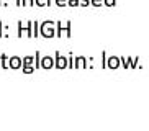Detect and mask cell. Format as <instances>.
I'll return each instance as SVG.
<instances>
[{
    "instance_id": "obj_16",
    "label": "cell",
    "mask_w": 149,
    "mask_h": 131,
    "mask_svg": "<svg viewBox=\"0 0 149 131\" xmlns=\"http://www.w3.org/2000/svg\"><path fill=\"white\" fill-rule=\"evenodd\" d=\"M33 33H35V38L40 36V23L38 22H33Z\"/></svg>"
},
{
    "instance_id": "obj_4",
    "label": "cell",
    "mask_w": 149,
    "mask_h": 131,
    "mask_svg": "<svg viewBox=\"0 0 149 131\" xmlns=\"http://www.w3.org/2000/svg\"><path fill=\"white\" fill-rule=\"evenodd\" d=\"M54 64H56V62H54V57L53 56H43L41 57V69H53L54 67Z\"/></svg>"
},
{
    "instance_id": "obj_2",
    "label": "cell",
    "mask_w": 149,
    "mask_h": 131,
    "mask_svg": "<svg viewBox=\"0 0 149 131\" xmlns=\"http://www.w3.org/2000/svg\"><path fill=\"white\" fill-rule=\"evenodd\" d=\"M54 54H56V56H54V62H56L54 67H56V69H69V61H67V57L62 56L59 51H56Z\"/></svg>"
},
{
    "instance_id": "obj_22",
    "label": "cell",
    "mask_w": 149,
    "mask_h": 131,
    "mask_svg": "<svg viewBox=\"0 0 149 131\" xmlns=\"http://www.w3.org/2000/svg\"><path fill=\"white\" fill-rule=\"evenodd\" d=\"M138 62H139V57H134V59H131V64H130V69H136V67H138Z\"/></svg>"
},
{
    "instance_id": "obj_1",
    "label": "cell",
    "mask_w": 149,
    "mask_h": 131,
    "mask_svg": "<svg viewBox=\"0 0 149 131\" xmlns=\"http://www.w3.org/2000/svg\"><path fill=\"white\" fill-rule=\"evenodd\" d=\"M40 36L43 38H54L56 36V22L53 20H46V22L40 23Z\"/></svg>"
},
{
    "instance_id": "obj_15",
    "label": "cell",
    "mask_w": 149,
    "mask_h": 131,
    "mask_svg": "<svg viewBox=\"0 0 149 131\" xmlns=\"http://www.w3.org/2000/svg\"><path fill=\"white\" fill-rule=\"evenodd\" d=\"M35 66H23L22 67V70H23V74H33L35 72Z\"/></svg>"
},
{
    "instance_id": "obj_25",
    "label": "cell",
    "mask_w": 149,
    "mask_h": 131,
    "mask_svg": "<svg viewBox=\"0 0 149 131\" xmlns=\"http://www.w3.org/2000/svg\"><path fill=\"white\" fill-rule=\"evenodd\" d=\"M54 3H56L57 7H66V5H67V0H54Z\"/></svg>"
},
{
    "instance_id": "obj_3",
    "label": "cell",
    "mask_w": 149,
    "mask_h": 131,
    "mask_svg": "<svg viewBox=\"0 0 149 131\" xmlns=\"http://www.w3.org/2000/svg\"><path fill=\"white\" fill-rule=\"evenodd\" d=\"M20 67H23V59L20 56H12L8 57V69H20Z\"/></svg>"
},
{
    "instance_id": "obj_21",
    "label": "cell",
    "mask_w": 149,
    "mask_h": 131,
    "mask_svg": "<svg viewBox=\"0 0 149 131\" xmlns=\"http://www.w3.org/2000/svg\"><path fill=\"white\" fill-rule=\"evenodd\" d=\"M35 0H22V7H33Z\"/></svg>"
},
{
    "instance_id": "obj_30",
    "label": "cell",
    "mask_w": 149,
    "mask_h": 131,
    "mask_svg": "<svg viewBox=\"0 0 149 131\" xmlns=\"http://www.w3.org/2000/svg\"><path fill=\"white\" fill-rule=\"evenodd\" d=\"M53 3H54V0H48V7H51Z\"/></svg>"
},
{
    "instance_id": "obj_27",
    "label": "cell",
    "mask_w": 149,
    "mask_h": 131,
    "mask_svg": "<svg viewBox=\"0 0 149 131\" xmlns=\"http://www.w3.org/2000/svg\"><path fill=\"white\" fill-rule=\"evenodd\" d=\"M88 5H92L90 0H80V7H88Z\"/></svg>"
},
{
    "instance_id": "obj_11",
    "label": "cell",
    "mask_w": 149,
    "mask_h": 131,
    "mask_svg": "<svg viewBox=\"0 0 149 131\" xmlns=\"http://www.w3.org/2000/svg\"><path fill=\"white\" fill-rule=\"evenodd\" d=\"M66 38H72V22L70 20H67L66 22Z\"/></svg>"
},
{
    "instance_id": "obj_19",
    "label": "cell",
    "mask_w": 149,
    "mask_h": 131,
    "mask_svg": "<svg viewBox=\"0 0 149 131\" xmlns=\"http://www.w3.org/2000/svg\"><path fill=\"white\" fill-rule=\"evenodd\" d=\"M120 59H121V66H123V67H125V69H130V61H128V57L121 56Z\"/></svg>"
},
{
    "instance_id": "obj_5",
    "label": "cell",
    "mask_w": 149,
    "mask_h": 131,
    "mask_svg": "<svg viewBox=\"0 0 149 131\" xmlns=\"http://www.w3.org/2000/svg\"><path fill=\"white\" fill-rule=\"evenodd\" d=\"M74 67L75 69H88V61L85 56H77L75 57V62H74Z\"/></svg>"
},
{
    "instance_id": "obj_28",
    "label": "cell",
    "mask_w": 149,
    "mask_h": 131,
    "mask_svg": "<svg viewBox=\"0 0 149 131\" xmlns=\"http://www.w3.org/2000/svg\"><path fill=\"white\" fill-rule=\"evenodd\" d=\"M7 5H8V2H2L0 0V7H7Z\"/></svg>"
},
{
    "instance_id": "obj_6",
    "label": "cell",
    "mask_w": 149,
    "mask_h": 131,
    "mask_svg": "<svg viewBox=\"0 0 149 131\" xmlns=\"http://www.w3.org/2000/svg\"><path fill=\"white\" fill-rule=\"evenodd\" d=\"M120 64H121V59H120L118 56H110L108 59H107V67H108V69H118Z\"/></svg>"
},
{
    "instance_id": "obj_24",
    "label": "cell",
    "mask_w": 149,
    "mask_h": 131,
    "mask_svg": "<svg viewBox=\"0 0 149 131\" xmlns=\"http://www.w3.org/2000/svg\"><path fill=\"white\" fill-rule=\"evenodd\" d=\"M103 5H107V7H115L116 5V0H103Z\"/></svg>"
},
{
    "instance_id": "obj_10",
    "label": "cell",
    "mask_w": 149,
    "mask_h": 131,
    "mask_svg": "<svg viewBox=\"0 0 149 131\" xmlns=\"http://www.w3.org/2000/svg\"><path fill=\"white\" fill-rule=\"evenodd\" d=\"M0 67L2 69H7L8 67V57H7V54H0Z\"/></svg>"
},
{
    "instance_id": "obj_12",
    "label": "cell",
    "mask_w": 149,
    "mask_h": 131,
    "mask_svg": "<svg viewBox=\"0 0 149 131\" xmlns=\"http://www.w3.org/2000/svg\"><path fill=\"white\" fill-rule=\"evenodd\" d=\"M26 36L28 38H35V33H33V22H26Z\"/></svg>"
},
{
    "instance_id": "obj_29",
    "label": "cell",
    "mask_w": 149,
    "mask_h": 131,
    "mask_svg": "<svg viewBox=\"0 0 149 131\" xmlns=\"http://www.w3.org/2000/svg\"><path fill=\"white\" fill-rule=\"evenodd\" d=\"M17 7H18V8L22 7V0H17Z\"/></svg>"
},
{
    "instance_id": "obj_23",
    "label": "cell",
    "mask_w": 149,
    "mask_h": 131,
    "mask_svg": "<svg viewBox=\"0 0 149 131\" xmlns=\"http://www.w3.org/2000/svg\"><path fill=\"white\" fill-rule=\"evenodd\" d=\"M67 5H69V7H79L80 0H67Z\"/></svg>"
},
{
    "instance_id": "obj_17",
    "label": "cell",
    "mask_w": 149,
    "mask_h": 131,
    "mask_svg": "<svg viewBox=\"0 0 149 131\" xmlns=\"http://www.w3.org/2000/svg\"><path fill=\"white\" fill-rule=\"evenodd\" d=\"M107 59H108L107 51H102V69H107Z\"/></svg>"
},
{
    "instance_id": "obj_8",
    "label": "cell",
    "mask_w": 149,
    "mask_h": 131,
    "mask_svg": "<svg viewBox=\"0 0 149 131\" xmlns=\"http://www.w3.org/2000/svg\"><path fill=\"white\" fill-rule=\"evenodd\" d=\"M64 33H66V26L62 25V22L59 20V22H56V38H61Z\"/></svg>"
},
{
    "instance_id": "obj_18",
    "label": "cell",
    "mask_w": 149,
    "mask_h": 131,
    "mask_svg": "<svg viewBox=\"0 0 149 131\" xmlns=\"http://www.w3.org/2000/svg\"><path fill=\"white\" fill-rule=\"evenodd\" d=\"M67 61H69V69H75V67H74L75 57H72V52H69V56H67Z\"/></svg>"
},
{
    "instance_id": "obj_26",
    "label": "cell",
    "mask_w": 149,
    "mask_h": 131,
    "mask_svg": "<svg viewBox=\"0 0 149 131\" xmlns=\"http://www.w3.org/2000/svg\"><path fill=\"white\" fill-rule=\"evenodd\" d=\"M90 3H92L93 7H102V5H103V0H90Z\"/></svg>"
},
{
    "instance_id": "obj_13",
    "label": "cell",
    "mask_w": 149,
    "mask_h": 131,
    "mask_svg": "<svg viewBox=\"0 0 149 131\" xmlns=\"http://www.w3.org/2000/svg\"><path fill=\"white\" fill-rule=\"evenodd\" d=\"M23 66H35V56H25L23 57Z\"/></svg>"
},
{
    "instance_id": "obj_7",
    "label": "cell",
    "mask_w": 149,
    "mask_h": 131,
    "mask_svg": "<svg viewBox=\"0 0 149 131\" xmlns=\"http://www.w3.org/2000/svg\"><path fill=\"white\" fill-rule=\"evenodd\" d=\"M17 35H18V38L26 35V25H23L22 20H18V23H17Z\"/></svg>"
},
{
    "instance_id": "obj_20",
    "label": "cell",
    "mask_w": 149,
    "mask_h": 131,
    "mask_svg": "<svg viewBox=\"0 0 149 131\" xmlns=\"http://www.w3.org/2000/svg\"><path fill=\"white\" fill-rule=\"evenodd\" d=\"M36 7H48V0H35Z\"/></svg>"
},
{
    "instance_id": "obj_9",
    "label": "cell",
    "mask_w": 149,
    "mask_h": 131,
    "mask_svg": "<svg viewBox=\"0 0 149 131\" xmlns=\"http://www.w3.org/2000/svg\"><path fill=\"white\" fill-rule=\"evenodd\" d=\"M0 38H8V25L5 26L0 22Z\"/></svg>"
},
{
    "instance_id": "obj_14",
    "label": "cell",
    "mask_w": 149,
    "mask_h": 131,
    "mask_svg": "<svg viewBox=\"0 0 149 131\" xmlns=\"http://www.w3.org/2000/svg\"><path fill=\"white\" fill-rule=\"evenodd\" d=\"M35 67L36 69H41V54H40V51L35 52Z\"/></svg>"
}]
</instances>
